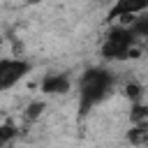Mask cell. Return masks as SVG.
Here are the masks:
<instances>
[{"label":"cell","instance_id":"cell-1","mask_svg":"<svg viewBox=\"0 0 148 148\" xmlns=\"http://www.w3.org/2000/svg\"><path fill=\"white\" fill-rule=\"evenodd\" d=\"M116 86V74L106 67H88L79 79V116L86 118L102 104Z\"/></svg>","mask_w":148,"mask_h":148},{"label":"cell","instance_id":"cell-2","mask_svg":"<svg viewBox=\"0 0 148 148\" xmlns=\"http://www.w3.org/2000/svg\"><path fill=\"white\" fill-rule=\"evenodd\" d=\"M99 53H102L104 60L120 62V60H127V58H139L141 51L136 49V39L130 32L127 25H113L104 35V42H102Z\"/></svg>","mask_w":148,"mask_h":148},{"label":"cell","instance_id":"cell-3","mask_svg":"<svg viewBox=\"0 0 148 148\" xmlns=\"http://www.w3.org/2000/svg\"><path fill=\"white\" fill-rule=\"evenodd\" d=\"M30 69H32V65L23 58H2L0 60V92L9 90L21 79H25L30 74Z\"/></svg>","mask_w":148,"mask_h":148},{"label":"cell","instance_id":"cell-4","mask_svg":"<svg viewBox=\"0 0 148 148\" xmlns=\"http://www.w3.org/2000/svg\"><path fill=\"white\" fill-rule=\"evenodd\" d=\"M148 9V0H116V5L109 9L106 21H130L136 14H143Z\"/></svg>","mask_w":148,"mask_h":148},{"label":"cell","instance_id":"cell-5","mask_svg":"<svg viewBox=\"0 0 148 148\" xmlns=\"http://www.w3.org/2000/svg\"><path fill=\"white\" fill-rule=\"evenodd\" d=\"M69 88H72V81L67 74L53 72V74H46L42 79V92L44 95H65V92H69Z\"/></svg>","mask_w":148,"mask_h":148},{"label":"cell","instance_id":"cell-6","mask_svg":"<svg viewBox=\"0 0 148 148\" xmlns=\"http://www.w3.org/2000/svg\"><path fill=\"white\" fill-rule=\"evenodd\" d=\"M127 23H130L127 28H130V32L134 35V39H136V42H143V39L148 37V18H146V16H139V18H134V16H132Z\"/></svg>","mask_w":148,"mask_h":148},{"label":"cell","instance_id":"cell-7","mask_svg":"<svg viewBox=\"0 0 148 148\" xmlns=\"http://www.w3.org/2000/svg\"><path fill=\"white\" fill-rule=\"evenodd\" d=\"M148 123H136V127L130 132V141L132 143H146V139H148Z\"/></svg>","mask_w":148,"mask_h":148},{"label":"cell","instance_id":"cell-8","mask_svg":"<svg viewBox=\"0 0 148 148\" xmlns=\"http://www.w3.org/2000/svg\"><path fill=\"white\" fill-rule=\"evenodd\" d=\"M132 123L134 125L136 123H148V109H146V104H141V102L132 104Z\"/></svg>","mask_w":148,"mask_h":148},{"label":"cell","instance_id":"cell-9","mask_svg":"<svg viewBox=\"0 0 148 148\" xmlns=\"http://www.w3.org/2000/svg\"><path fill=\"white\" fill-rule=\"evenodd\" d=\"M14 136H16V127L14 125H0V146L9 143Z\"/></svg>","mask_w":148,"mask_h":148},{"label":"cell","instance_id":"cell-10","mask_svg":"<svg viewBox=\"0 0 148 148\" xmlns=\"http://www.w3.org/2000/svg\"><path fill=\"white\" fill-rule=\"evenodd\" d=\"M125 92H127V97H132V102H141L143 88H141V86H136V83H132V86H127V88H125Z\"/></svg>","mask_w":148,"mask_h":148},{"label":"cell","instance_id":"cell-11","mask_svg":"<svg viewBox=\"0 0 148 148\" xmlns=\"http://www.w3.org/2000/svg\"><path fill=\"white\" fill-rule=\"evenodd\" d=\"M42 109H44V102H32V104L28 106V113H25V118H28V120H35V118L42 113Z\"/></svg>","mask_w":148,"mask_h":148}]
</instances>
